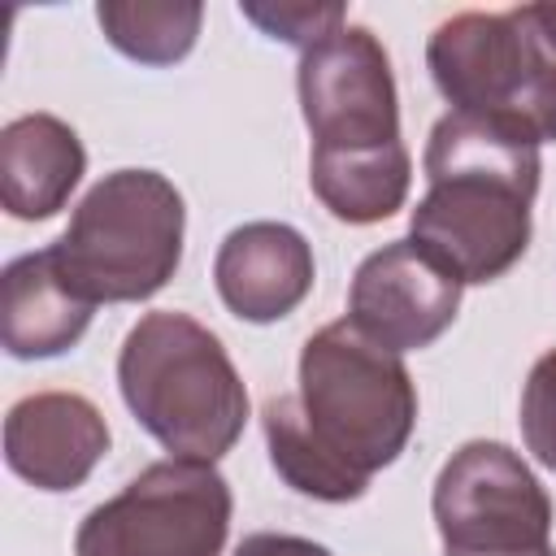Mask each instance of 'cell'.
Here are the masks:
<instances>
[{
    "mask_svg": "<svg viewBox=\"0 0 556 556\" xmlns=\"http://www.w3.org/2000/svg\"><path fill=\"white\" fill-rule=\"evenodd\" d=\"M96 22L126 61L161 70V65H178L195 48L204 4L200 0H100Z\"/></svg>",
    "mask_w": 556,
    "mask_h": 556,
    "instance_id": "2e32d148",
    "label": "cell"
},
{
    "mask_svg": "<svg viewBox=\"0 0 556 556\" xmlns=\"http://www.w3.org/2000/svg\"><path fill=\"white\" fill-rule=\"evenodd\" d=\"M235 556H334L326 543H313L304 534H274V530H256L248 534Z\"/></svg>",
    "mask_w": 556,
    "mask_h": 556,
    "instance_id": "d6986e66",
    "label": "cell"
},
{
    "mask_svg": "<svg viewBox=\"0 0 556 556\" xmlns=\"http://www.w3.org/2000/svg\"><path fill=\"white\" fill-rule=\"evenodd\" d=\"M130 417L169 452L217 465L248 426V387L222 339L174 308L143 313L117 352Z\"/></svg>",
    "mask_w": 556,
    "mask_h": 556,
    "instance_id": "7a4b0ae2",
    "label": "cell"
},
{
    "mask_svg": "<svg viewBox=\"0 0 556 556\" xmlns=\"http://www.w3.org/2000/svg\"><path fill=\"white\" fill-rule=\"evenodd\" d=\"M239 13L269 39L291 43V48H313L339 26H348L343 4H317V0H243Z\"/></svg>",
    "mask_w": 556,
    "mask_h": 556,
    "instance_id": "e0dca14e",
    "label": "cell"
},
{
    "mask_svg": "<svg viewBox=\"0 0 556 556\" xmlns=\"http://www.w3.org/2000/svg\"><path fill=\"white\" fill-rule=\"evenodd\" d=\"M182 230L187 208L165 174L113 169L78 200L52 252L83 300L139 304L178 274Z\"/></svg>",
    "mask_w": 556,
    "mask_h": 556,
    "instance_id": "277c9868",
    "label": "cell"
},
{
    "mask_svg": "<svg viewBox=\"0 0 556 556\" xmlns=\"http://www.w3.org/2000/svg\"><path fill=\"white\" fill-rule=\"evenodd\" d=\"M421 169L426 195L408 217V239L465 287L504 278L530 248L539 139L513 122L447 109L430 126Z\"/></svg>",
    "mask_w": 556,
    "mask_h": 556,
    "instance_id": "6da1fadb",
    "label": "cell"
},
{
    "mask_svg": "<svg viewBox=\"0 0 556 556\" xmlns=\"http://www.w3.org/2000/svg\"><path fill=\"white\" fill-rule=\"evenodd\" d=\"M109 452L104 413L78 391L22 395L4 417V460L35 491H74Z\"/></svg>",
    "mask_w": 556,
    "mask_h": 556,
    "instance_id": "30bf717a",
    "label": "cell"
},
{
    "mask_svg": "<svg viewBox=\"0 0 556 556\" xmlns=\"http://www.w3.org/2000/svg\"><path fill=\"white\" fill-rule=\"evenodd\" d=\"M521 439L526 452L556 473V348H547L521 387Z\"/></svg>",
    "mask_w": 556,
    "mask_h": 556,
    "instance_id": "ac0fdd59",
    "label": "cell"
},
{
    "mask_svg": "<svg viewBox=\"0 0 556 556\" xmlns=\"http://www.w3.org/2000/svg\"><path fill=\"white\" fill-rule=\"evenodd\" d=\"M295 91L313 152L400 143V91L391 56L369 26L348 22L321 43L304 48Z\"/></svg>",
    "mask_w": 556,
    "mask_h": 556,
    "instance_id": "ba28073f",
    "label": "cell"
},
{
    "mask_svg": "<svg viewBox=\"0 0 556 556\" xmlns=\"http://www.w3.org/2000/svg\"><path fill=\"white\" fill-rule=\"evenodd\" d=\"M426 70L452 113L500 117L556 143V35L534 4L452 13L426 39Z\"/></svg>",
    "mask_w": 556,
    "mask_h": 556,
    "instance_id": "5b68a950",
    "label": "cell"
},
{
    "mask_svg": "<svg viewBox=\"0 0 556 556\" xmlns=\"http://www.w3.org/2000/svg\"><path fill=\"white\" fill-rule=\"evenodd\" d=\"M313 278V248L287 222H243L222 239L213 256V282L222 304L252 326L291 317L308 300Z\"/></svg>",
    "mask_w": 556,
    "mask_h": 556,
    "instance_id": "8fae6325",
    "label": "cell"
},
{
    "mask_svg": "<svg viewBox=\"0 0 556 556\" xmlns=\"http://www.w3.org/2000/svg\"><path fill=\"white\" fill-rule=\"evenodd\" d=\"M87 174L78 130L52 113H22L0 130V204L17 222L56 217Z\"/></svg>",
    "mask_w": 556,
    "mask_h": 556,
    "instance_id": "4fadbf2b",
    "label": "cell"
},
{
    "mask_svg": "<svg viewBox=\"0 0 556 556\" xmlns=\"http://www.w3.org/2000/svg\"><path fill=\"white\" fill-rule=\"evenodd\" d=\"M534 9H539V17H543V26L556 35V4H534Z\"/></svg>",
    "mask_w": 556,
    "mask_h": 556,
    "instance_id": "ffe728a7",
    "label": "cell"
},
{
    "mask_svg": "<svg viewBox=\"0 0 556 556\" xmlns=\"http://www.w3.org/2000/svg\"><path fill=\"white\" fill-rule=\"evenodd\" d=\"M230 513V482L217 465L169 456L83 517L74 556H222Z\"/></svg>",
    "mask_w": 556,
    "mask_h": 556,
    "instance_id": "8992f818",
    "label": "cell"
},
{
    "mask_svg": "<svg viewBox=\"0 0 556 556\" xmlns=\"http://www.w3.org/2000/svg\"><path fill=\"white\" fill-rule=\"evenodd\" d=\"M430 513L447 556H517L552 547V500L500 439L460 443L434 478Z\"/></svg>",
    "mask_w": 556,
    "mask_h": 556,
    "instance_id": "52a82bcc",
    "label": "cell"
},
{
    "mask_svg": "<svg viewBox=\"0 0 556 556\" xmlns=\"http://www.w3.org/2000/svg\"><path fill=\"white\" fill-rule=\"evenodd\" d=\"M295 404L321 452L361 482L395 465L417 426V387L404 356L361 334L348 317L308 334Z\"/></svg>",
    "mask_w": 556,
    "mask_h": 556,
    "instance_id": "3957f363",
    "label": "cell"
},
{
    "mask_svg": "<svg viewBox=\"0 0 556 556\" xmlns=\"http://www.w3.org/2000/svg\"><path fill=\"white\" fill-rule=\"evenodd\" d=\"M0 291V343L13 361H48L70 352L96 313V304L83 300L61 274L52 243L9 261Z\"/></svg>",
    "mask_w": 556,
    "mask_h": 556,
    "instance_id": "7c38bea8",
    "label": "cell"
},
{
    "mask_svg": "<svg viewBox=\"0 0 556 556\" xmlns=\"http://www.w3.org/2000/svg\"><path fill=\"white\" fill-rule=\"evenodd\" d=\"M465 282L413 239L369 252L348 287V321L391 352L430 348L460 313Z\"/></svg>",
    "mask_w": 556,
    "mask_h": 556,
    "instance_id": "9c48e42d",
    "label": "cell"
},
{
    "mask_svg": "<svg viewBox=\"0 0 556 556\" xmlns=\"http://www.w3.org/2000/svg\"><path fill=\"white\" fill-rule=\"evenodd\" d=\"M413 182V156L400 143L352 148V152H308V187L334 222L374 226L404 208Z\"/></svg>",
    "mask_w": 556,
    "mask_h": 556,
    "instance_id": "5bb4252c",
    "label": "cell"
},
{
    "mask_svg": "<svg viewBox=\"0 0 556 556\" xmlns=\"http://www.w3.org/2000/svg\"><path fill=\"white\" fill-rule=\"evenodd\" d=\"M261 430H265V447H269V465L278 469V478L321 504H352L369 491V482H361L356 473H348L339 460H330L321 452V443L308 434L295 395H274L261 408Z\"/></svg>",
    "mask_w": 556,
    "mask_h": 556,
    "instance_id": "9a60e30c",
    "label": "cell"
}]
</instances>
